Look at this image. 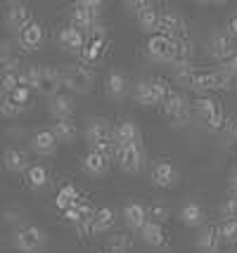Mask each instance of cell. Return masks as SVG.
Masks as SVG:
<instances>
[{
    "mask_svg": "<svg viewBox=\"0 0 237 253\" xmlns=\"http://www.w3.org/2000/svg\"><path fill=\"white\" fill-rule=\"evenodd\" d=\"M59 83L62 88H67L69 92H76V95H88L95 85V76L93 71H88L86 66L79 64H69L59 69Z\"/></svg>",
    "mask_w": 237,
    "mask_h": 253,
    "instance_id": "6da1fadb",
    "label": "cell"
},
{
    "mask_svg": "<svg viewBox=\"0 0 237 253\" xmlns=\"http://www.w3.org/2000/svg\"><path fill=\"white\" fill-rule=\"evenodd\" d=\"M116 161H119V168L128 173V175H138L142 173L147 166V152L142 142L140 144H133V147H116Z\"/></svg>",
    "mask_w": 237,
    "mask_h": 253,
    "instance_id": "7a4b0ae2",
    "label": "cell"
},
{
    "mask_svg": "<svg viewBox=\"0 0 237 253\" xmlns=\"http://www.w3.org/2000/svg\"><path fill=\"white\" fill-rule=\"evenodd\" d=\"M12 244L22 253H41L46 246V232L36 225H26L12 234Z\"/></svg>",
    "mask_w": 237,
    "mask_h": 253,
    "instance_id": "3957f363",
    "label": "cell"
},
{
    "mask_svg": "<svg viewBox=\"0 0 237 253\" xmlns=\"http://www.w3.org/2000/svg\"><path fill=\"white\" fill-rule=\"evenodd\" d=\"M194 109H197V114L202 116L204 126H206L209 130H221V128H223L226 114H223V107H221L214 97H206V95L197 97L194 99Z\"/></svg>",
    "mask_w": 237,
    "mask_h": 253,
    "instance_id": "277c9868",
    "label": "cell"
},
{
    "mask_svg": "<svg viewBox=\"0 0 237 253\" xmlns=\"http://www.w3.org/2000/svg\"><path fill=\"white\" fill-rule=\"evenodd\" d=\"M161 107H164V116H166L173 126H188V121H190V109H188V102L183 99V95L178 90L171 88L166 99L161 102Z\"/></svg>",
    "mask_w": 237,
    "mask_h": 253,
    "instance_id": "5b68a950",
    "label": "cell"
},
{
    "mask_svg": "<svg viewBox=\"0 0 237 253\" xmlns=\"http://www.w3.org/2000/svg\"><path fill=\"white\" fill-rule=\"evenodd\" d=\"M147 57L154 64H173V52H176V41L164 38V36H149V41L145 45Z\"/></svg>",
    "mask_w": 237,
    "mask_h": 253,
    "instance_id": "8992f818",
    "label": "cell"
},
{
    "mask_svg": "<svg viewBox=\"0 0 237 253\" xmlns=\"http://www.w3.org/2000/svg\"><path fill=\"white\" fill-rule=\"evenodd\" d=\"M157 33L159 36H164V38H171V41L185 38V19L173 10H161Z\"/></svg>",
    "mask_w": 237,
    "mask_h": 253,
    "instance_id": "52a82bcc",
    "label": "cell"
},
{
    "mask_svg": "<svg viewBox=\"0 0 237 253\" xmlns=\"http://www.w3.org/2000/svg\"><path fill=\"white\" fill-rule=\"evenodd\" d=\"M112 140L114 144L121 149V147H133V144H140L142 142V137H140V128H138L133 121H119L116 126L112 128Z\"/></svg>",
    "mask_w": 237,
    "mask_h": 253,
    "instance_id": "ba28073f",
    "label": "cell"
},
{
    "mask_svg": "<svg viewBox=\"0 0 237 253\" xmlns=\"http://www.w3.org/2000/svg\"><path fill=\"white\" fill-rule=\"evenodd\" d=\"M62 88L59 83V69L57 66H47V64H38V83H36V92L52 97L57 95V90Z\"/></svg>",
    "mask_w": 237,
    "mask_h": 253,
    "instance_id": "9c48e42d",
    "label": "cell"
},
{
    "mask_svg": "<svg viewBox=\"0 0 237 253\" xmlns=\"http://www.w3.org/2000/svg\"><path fill=\"white\" fill-rule=\"evenodd\" d=\"M31 22L34 19H31V10H29L26 2H10L7 5V10H5V26L10 31L19 33L24 26H29Z\"/></svg>",
    "mask_w": 237,
    "mask_h": 253,
    "instance_id": "30bf717a",
    "label": "cell"
},
{
    "mask_svg": "<svg viewBox=\"0 0 237 253\" xmlns=\"http://www.w3.org/2000/svg\"><path fill=\"white\" fill-rule=\"evenodd\" d=\"M206 50H209V55L214 57L216 62H223L228 57H233L237 52L235 50V43L228 38L226 33L221 31H214L209 36V41H206Z\"/></svg>",
    "mask_w": 237,
    "mask_h": 253,
    "instance_id": "8fae6325",
    "label": "cell"
},
{
    "mask_svg": "<svg viewBox=\"0 0 237 253\" xmlns=\"http://www.w3.org/2000/svg\"><path fill=\"white\" fill-rule=\"evenodd\" d=\"M57 43H59V47H62L64 52L81 55V52H83V45H86V33L79 31V29H74V26L69 24L64 29H59V33H57Z\"/></svg>",
    "mask_w": 237,
    "mask_h": 253,
    "instance_id": "7c38bea8",
    "label": "cell"
},
{
    "mask_svg": "<svg viewBox=\"0 0 237 253\" xmlns=\"http://www.w3.org/2000/svg\"><path fill=\"white\" fill-rule=\"evenodd\" d=\"M86 142L93 147H97L102 142H112V126L107 119H100V116H95L88 121L86 126Z\"/></svg>",
    "mask_w": 237,
    "mask_h": 253,
    "instance_id": "4fadbf2b",
    "label": "cell"
},
{
    "mask_svg": "<svg viewBox=\"0 0 237 253\" xmlns=\"http://www.w3.org/2000/svg\"><path fill=\"white\" fill-rule=\"evenodd\" d=\"M47 111L52 119H74V111H76V102L69 92H57L47 99Z\"/></svg>",
    "mask_w": 237,
    "mask_h": 253,
    "instance_id": "5bb4252c",
    "label": "cell"
},
{
    "mask_svg": "<svg viewBox=\"0 0 237 253\" xmlns=\"http://www.w3.org/2000/svg\"><path fill=\"white\" fill-rule=\"evenodd\" d=\"M43 41H46V31H43V26L38 22H31L29 26H24L22 31L17 33V43H19V47L26 50V52L38 50V47L43 45Z\"/></svg>",
    "mask_w": 237,
    "mask_h": 253,
    "instance_id": "9a60e30c",
    "label": "cell"
},
{
    "mask_svg": "<svg viewBox=\"0 0 237 253\" xmlns=\"http://www.w3.org/2000/svg\"><path fill=\"white\" fill-rule=\"evenodd\" d=\"M152 182L157 187L171 189L178 185V168L171 164V161H157L152 166Z\"/></svg>",
    "mask_w": 237,
    "mask_h": 253,
    "instance_id": "2e32d148",
    "label": "cell"
},
{
    "mask_svg": "<svg viewBox=\"0 0 237 253\" xmlns=\"http://www.w3.org/2000/svg\"><path fill=\"white\" fill-rule=\"evenodd\" d=\"M2 164H5V168H7L10 173H26L31 161H29V154H26L24 149H19V147H7L5 154H2Z\"/></svg>",
    "mask_w": 237,
    "mask_h": 253,
    "instance_id": "e0dca14e",
    "label": "cell"
},
{
    "mask_svg": "<svg viewBox=\"0 0 237 253\" xmlns=\"http://www.w3.org/2000/svg\"><path fill=\"white\" fill-rule=\"evenodd\" d=\"M81 170H83L86 175L102 177L109 170V159H104L102 154H97V152L91 149L88 154H83V159H81Z\"/></svg>",
    "mask_w": 237,
    "mask_h": 253,
    "instance_id": "ac0fdd59",
    "label": "cell"
},
{
    "mask_svg": "<svg viewBox=\"0 0 237 253\" xmlns=\"http://www.w3.org/2000/svg\"><path fill=\"white\" fill-rule=\"evenodd\" d=\"M194 249H197V253H218V249H221L218 227H204L194 239Z\"/></svg>",
    "mask_w": 237,
    "mask_h": 253,
    "instance_id": "d6986e66",
    "label": "cell"
},
{
    "mask_svg": "<svg viewBox=\"0 0 237 253\" xmlns=\"http://www.w3.org/2000/svg\"><path fill=\"white\" fill-rule=\"evenodd\" d=\"M59 142L55 140V135L50 130H38L31 137V149H34L38 156H55Z\"/></svg>",
    "mask_w": 237,
    "mask_h": 253,
    "instance_id": "ffe728a7",
    "label": "cell"
},
{
    "mask_svg": "<svg viewBox=\"0 0 237 253\" xmlns=\"http://www.w3.org/2000/svg\"><path fill=\"white\" fill-rule=\"evenodd\" d=\"M178 218H181V222L185 227H202L204 222H206V211H204L197 201H188L181 209Z\"/></svg>",
    "mask_w": 237,
    "mask_h": 253,
    "instance_id": "44dd1931",
    "label": "cell"
},
{
    "mask_svg": "<svg viewBox=\"0 0 237 253\" xmlns=\"http://www.w3.org/2000/svg\"><path fill=\"white\" fill-rule=\"evenodd\" d=\"M159 14H161V10H159L154 2H149V5H147L142 12H138V14H136V22H138V26H140V31H142V33H149V36H157Z\"/></svg>",
    "mask_w": 237,
    "mask_h": 253,
    "instance_id": "7402d4cb",
    "label": "cell"
},
{
    "mask_svg": "<svg viewBox=\"0 0 237 253\" xmlns=\"http://www.w3.org/2000/svg\"><path fill=\"white\" fill-rule=\"evenodd\" d=\"M124 220H126V225H128L131 230L140 232L147 225V209L142 206V204H138V201L126 204L124 206Z\"/></svg>",
    "mask_w": 237,
    "mask_h": 253,
    "instance_id": "603a6c76",
    "label": "cell"
},
{
    "mask_svg": "<svg viewBox=\"0 0 237 253\" xmlns=\"http://www.w3.org/2000/svg\"><path fill=\"white\" fill-rule=\"evenodd\" d=\"M50 132L55 135V140L59 144H71L76 140V135H79V128H76L74 119H57V121L52 123Z\"/></svg>",
    "mask_w": 237,
    "mask_h": 253,
    "instance_id": "cb8c5ba5",
    "label": "cell"
},
{
    "mask_svg": "<svg viewBox=\"0 0 237 253\" xmlns=\"http://www.w3.org/2000/svg\"><path fill=\"white\" fill-rule=\"evenodd\" d=\"M104 92L114 99L126 97L128 83H126V76L121 74V71H109V74H107V78H104Z\"/></svg>",
    "mask_w": 237,
    "mask_h": 253,
    "instance_id": "d4e9b609",
    "label": "cell"
},
{
    "mask_svg": "<svg viewBox=\"0 0 237 253\" xmlns=\"http://www.w3.org/2000/svg\"><path fill=\"white\" fill-rule=\"evenodd\" d=\"M95 24H97V14L95 12H88V10H83V7H79V5H74V10H71V26L74 29L88 33Z\"/></svg>",
    "mask_w": 237,
    "mask_h": 253,
    "instance_id": "484cf974",
    "label": "cell"
},
{
    "mask_svg": "<svg viewBox=\"0 0 237 253\" xmlns=\"http://www.w3.org/2000/svg\"><path fill=\"white\" fill-rule=\"evenodd\" d=\"M199 69H194L192 64H183V66H176V83L183 85L188 90H197V83H199Z\"/></svg>",
    "mask_w": 237,
    "mask_h": 253,
    "instance_id": "4316f807",
    "label": "cell"
},
{
    "mask_svg": "<svg viewBox=\"0 0 237 253\" xmlns=\"http://www.w3.org/2000/svg\"><path fill=\"white\" fill-rule=\"evenodd\" d=\"M112 227H114V211L107 209V206L95 211V215H93V220H91L93 234H102V232L112 230Z\"/></svg>",
    "mask_w": 237,
    "mask_h": 253,
    "instance_id": "83f0119b",
    "label": "cell"
},
{
    "mask_svg": "<svg viewBox=\"0 0 237 253\" xmlns=\"http://www.w3.org/2000/svg\"><path fill=\"white\" fill-rule=\"evenodd\" d=\"M192 57H194V43L190 38H178L176 41V52H173V64L183 66V64H192Z\"/></svg>",
    "mask_w": 237,
    "mask_h": 253,
    "instance_id": "f1b7e54d",
    "label": "cell"
},
{
    "mask_svg": "<svg viewBox=\"0 0 237 253\" xmlns=\"http://www.w3.org/2000/svg\"><path fill=\"white\" fill-rule=\"evenodd\" d=\"M140 237H142V242L149 244V246H164L166 242V234H164V225H159V222H149L140 230Z\"/></svg>",
    "mask_w": 237,
    "mask_h": 253,
    "instance_id": "f546056e",
    "label": "cell"
},
{
    "mask_svg": "<svg viewBox=\"0 0 237 253\" xmlns=\"http://www.w3.org/2000/svg\"><path fill=\"white\" fill-rule=\"evenodd\" d=\"M47 180H50V173H47V168L43 164L29 166V170H26V185L29 187L41 189L47 185Z\"/></svg>",
    "mask_w": 237,
    "mask_h": 253,
    "instance_id": "4dcf8cb0",
    "label": "cell"
},
{
    "mask_svg": "<svg viewBox=\"0 0 237 253\" xmlns=\"http://www.w3.org/2000/svg\"><path fill=\"white\" fill-rule=\"evenodd\" d=\"M19 71V57L10 50V43L0 45V74H14Z\"/></svg>",
    "mask_w": 237,
    "mask_h": 253,
    "instance_id": "1f68e13d",
    "label": "cell"
},
{
    "mask_svg": "<svg viewBox=\"0 0 237 253\" xmlns=\"http://www.w3.org/2000/svg\"><path fill=\"white\" fill-rule=\"evenodd\" d=\"M81 197H79V189L74 187V185H64V187L57 192V199H55V204H57V209L59 211H67L71 209L74 204H79Z\"/></svg>",
    "mask_w": 237,
    "mask_h": 253,
    "instance_id": "d6a6232c",
    "label": "cell"
},
{
    "mask_svg": "<svg viewBox=\"0 0 237 253\" xmlns=\"http://www.w3.org/2000/svg\"><path fill=\"white\" fill-rule=\"evenodd\" d=\"M133 99H136L140 107H154L159 104L154 95H152V88H149V83L147 81H138L136 85H133Z\"/></svg>",
    "mask_w": 237,
    "mask_h": 253,
    "instance_id": "836d02e7",
    "label": "cell"
},
{
    "mask_svg": "<svg viewBox=\"0 0 237 253\" xmlns=\"http://www.w3.org/2000/svg\"><path fill=\"white\" fill-rule=\"evenodd\" d=\"M107 253H131V237H126V234H112L107 239Z\"/></svg>",
    "mask_w": 237,
    "mask_h": 253,
    "instance_id": "e575fe53",
    "label": "cell"
},
{
    "mask_svg": "<svg viewBox=\"0 0 237 253\" xmlns=\"http://www.w3.org/2000/svg\"><path fill=\"white\" fill-rule=\"evenodd\" d=\"M102 50H104V41H93V38H88L86 45H83L81 57H83L86 62H95V59L102 55Z\"/></svg>",
    "mask_w": 237,
    "mask_h": 253,
    "instance_id": "d590c367",
    "label": "cell"
},
{
    "mask_svg": "<svg viewBox=\"0 0 237 253\" xmlns=\"http://www.w3.org/2000/svg\"><path fill=\"white\" fill-rule=\"evenodd\" d=\"M147 83H149V88H152V95H154V99H157L159 104L166 99V95H169V83L164 81V78H159V76H152V78H147Z\"/></svg>",
    "mask_w": 237,
    "mask_h": 253,
    "instance_id": "8d00e7d4",
    "label": "cell"
},
{
    "mask_svg": "<svg viewBox=\"0 0 237 253\" xmlns=\"http://www.w3.org/2000/svg\"><path fill=\"white\" fill-rule=\"evenodd\" d=\"M218 234H221V242L237 244V220H223L218 225Z\"/></svg>",
    "mask_w": 237,
    "mask_h": 253,
    "instance_id": "74e56055",
    "label": "cell"
},
{
    "mask_svg": "<svg viewBox=\"0 0 237 253\" xmlns=\"http://www.w3.org/2000/svg\"><path fill=\"white\" fill-rule=\"evenodd\" d=\"M19 85H22L19 83V71H14V74H0V92L2 95H12Z\"/></svg>",
    "mask_w": 237,
    "mask_h": 253,
    "instance_id": "f35d334b",
    "label": "cell"
},
{
    "mask_svg": "<svg viewBox=\"0 0 237 253\" xmlns=\"http://www.w3.org/2000/svg\"><path fill=\"white\" fill-rule=\"evenodd\" d=\"M22 111H24V107H19L17 102H12V97H7V95L0 97V114H2L5 119H17Z\"/></svg>",
    "mask_w": 237,
    "mask_h": 253,
    "instance_id": "ab89813d",
    "label": "cell"
},
{
    "mask_svg": "<svg viewBox=\"0 0 237 253\" xmlns=\"http://www.w3.org/2000/svg\"><path fill=\"white\" fill-rule=\"evenodd\" d=\"M147 220L149 222H166L169 220V209L164 206V204H152V206H147Z\"/></svg>",
    "mask_w": 237,
    "mask_h": 253,
    "instance_id": "60d3db41",
    "label": "cell"
},
{
    "mask_svg": "<svg viewBox=\"0 0 237 253\" xmlns=\"http://www.w3.org/2000/svg\"><path fill=\"white\" fill-rule=\"evenodd\" d=\"M211 90H216V74L214 71H202L199 83H197V92H211Z\"/></svg>",
    "mask_w": 237,
    "mask_h": 253,
    "instance_id": "b9f144b4",
    "label": "cell"
},
{
    "mask_svg": "<svg viewBox=\"0 0 237 253\" xmlns=\"http://www.w3.org/2000/svg\"><path fill=\"white\" fill-rule=\"evenodd\" d=\"M216 74V90H226V92H233L237 88V81L233 76H228L223 71H214Z\"/></svg>",
    "mask_w": 237,
    "mask_h": 253,
    "instance_id": "7bdbcfd3",
    "label": "cell"
},
{
    "mask_svg": "<svg viewBox=\"0 0 237 253\" xmlns=\"http://www.w3.org/2000/svg\"><path fill=\"white\" fill-rule=\"evenodd\" d=\"M221 215L223 220H237V197L226 199L223 206H221Z\"/></svg>",
    "mask_w": 237,
    "mask_h": 253,
    "instance_id": "ee69618b",
    "label": "cell"
},
{
    "mask_svg": "<svg viewBox=\"0 0 237 253\" xmlns=\"http://www.w3.org/2000/svg\"><path fill=\"white\" fill-rule=\"evenodd\" d=\"M218 71H223L228 76H233L237 81V52L233 57H228L223 62H218Z\"/></svg>",
    "mask_w": 237,
    "mask_h": 253,
    "instance_id": "f6af8a7d",
    "label": "cell"
},
{
    "mask_svg": "<svg viewBox=\"0 0 237 253\" xmlns=\"http://www.w3.org/2000/svg\"><path fill=\"white\" fill-rule=\"evenodd\" d=\"M7 97H12V102H17L19 107H26V102H29V97H31V90L24 88V85H19V88L14 90L12 95H7Z\"/></svg>",
    "mask_w": 237,
    "mask_h": 253,
    "instance_id": "bcb514c9",
    "label": "cell"
},
{
    "mask_svg": "<svg viewBox=\"0 0 237 253\" xmlns=\"http://www.w3.org/2000/svg\"><path fill=\"white\" fill-rule=\"evenodd\" d=\"M149 5V0H128V2H124V10L131 14V17H136L138 12H142Z\"/></svg>",
    "mask_w": 237,
    "mask_h": 253,
    "instance_id": "7dc6e473",
    "label": "cell"
},
{
    "mask_svg": "<svg viewBox=\"0 0 237 253\" xmlns=\"http://www.w3.org/2000/svg\"><path fill=\"white\" fill-rule=\"evenodd\" d=\"M226 36L233 41V43H237V12L230 14L226 19Z\"/></svg>",
    "mask_w": 237,
    "mask_h": 253,
    "instance_id": "c3c4849f",
    "label": "cell"
},
{
    "mask_svg": "<svg viewBox=\"0 0 237 253\" xmlns=\"http://www.w3.org/2000/svg\"><path fill=\"white\" fill-rule=\"evenodd\" d=\"M74 5H79V7H83V10H88V12H95V14H100V10H102V0H79Z\"/></svg>",
    "mask_w": 237,
    "mask_h": 253,
    "instance_id": "681fc988",
    "label": "cell"
},
{
    "mask_svg": "<svg viewBox=\"0 0 237 253\" xmlns=\"http://www.w3.org/2000/svg\"><path fill=\"white\" fill-rule=\"evenodd\" d=\"M230 192H233V197H237V170L230 175Z\"/></svg>",
    "mask_w": 237,
    "mask_h": 253,
    "instance_id": "f907efd6",
    "label": "cell"
},
{
    "mask_svg": "<svg viewBox=\"0 0 237 253\" xmlns=\"http://www.w3.org/2000/svg\"><path fill=\"white\" fill-rule=\"evenodd\" d=\"M233 137H235V140H237V121L233 123Z\"/></svg>",
    "mask_w": 237,
    "mask_h": 253,
    "instance_id": "816d5d0a",
    "label": "cell"
},
{
    "mask_svg": "<svg viewBox=\"0 0 237 253\" xmlns=\"http://www.w3.org/2000/svg\"><path fill=\"white\" fill-rule=\"evenodd\" d=\"M228 253H237V251H228Z\"/></svg>",
    "mask_w": 237,
    "mask_h": 253,
    "instance_id": "f5cc1de1",
    "label": "cell"
}]
</instances>
